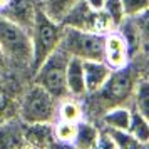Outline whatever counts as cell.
<instances>
[{"mask_svg":"<svg viewBox=\"0 0 149 149\" xmlns=\"http://www.w3.org/2000/svg\"><path fill=\"white\" fill-rule=\"evenodd\" d=\"M146 75V55H137L129 61L127 65L121 69H112L107 81L101 87L86 94L81 99L84 109V119H89L97 124L107 109L116 106H132V95L137 81Z\"/></svg>","mask_w":149,"mask_h":149,"instance_id":"cell-1","label":"cell"},{"mask_svg":"<svg viewBox=\"0 0 149 149\" xmlns=\"http://www.w3.org/2000/svg\"><path fill=\"white\" fill-rule=\"evenodd\" d=\"M0 49L5 54L10 70L27 75L32 79L30 62H32V45L30 35L25 29L19 27L12 20L0 14Z\"/></svg>","mask_w":149,"mask_h":149,"instance_id":"cell-2","label":"cell"},{"mask_svg":"<svg viewBox=\"0 0 149 149\" xmlns=\"http://www.w3.org/2000/svg\"><path fill=\"white\" fill-rule=\"evenodd\" d=\"M29 35H30V45H32L30 72L34 74L42 62L59 47L62 35V24L52 20L40 8V5H37L35 19Z\"/></svg>","mask_w":149,"mask_h":149,"instance_id":"cell-3","label":"cell"},{"mask_svg":"<svg viewBox=\"0 0 149 149\" xmlns=\"http://www.w3.org/2000/svg\"><path fill=\"white\" fill-rule=\"evenodd\" d=\"M69 57L70 55L67 52L57 47L32 74L30 82L45 89L57 101L69 97L67 86H65V67H67Z\"/></svg>","mask_w":149,"mask_h":149,"instance_id":"cell-4","label":"cell"},{"mask_svg":"<svg viewBox=\"0 0 149 149\" xmlns=\"http://www.w3.org/2000/svg\"><path fill=\"white\" fill-rule=\"evenodd\" d=\"M57 104L45 89L34 82L27 84L19 104V119L22 122H55L57 121Z\"/></svg>","mask_w":149,"mask_h":149,"instance_id":"cell-5","label":"cell"},{"mask_svg":"<svg viewBox=\"0 0 149 149\" xmlns=\"http://www.w3.org/2000/svg\"><path fill=\"white\" fill-rule=\"evenodd\" d=\"M59 49L81 61H104V35L62 25Z\"/></svg>","mask_w":149,"mask_h":149,"instance_id":"cell-6","label":"cell"},{"mask_svg":"<svg viewBox=\"0 0 149 149\" xmlns=\"http://www.w3.org/2000/svg\"><path fill=\"white\" fill-rule=\"evenodd\" d=\"M64 27H72L86 32L106 35L116 30L111 19L104 10H94L86 3V0H77L61 20Z\"/></svg>","mask_w":149,"mask_h":149,"instance_id":"cell-7","label":"cell"},{"mask_svg":"<svg viewBox=\"0 0 149 149\" xmlns=\"http://www.w3.org/2000/svg\"><path fill=\"white\" fill-rule=\"evenodd\" d=\"M27 82H30L27 75L14 70L0 74V124L19 116V104Z\"/></svg>","mask_w":149,"mask_h":149,"instance_id":"cell-8","label":"cell"},{"mask_svg":"<svg viewBox=\"0 0 149 149\" xmlns=\"http://www.w3.org/2000/svg\"><path fill=\"white\" fill-rule=\"evenodd\" d=\"M131 61L126 39L119 30H112L104 35V62L111 69H121Z\"/></svg>","mask_w":149,"mask_h":149,"instance_id":"cell-9","label":"cell"},{"mask_svg":"<svg viewBox=\"0 0 149 149\" xmlns=\"http://www.w3.org/2000/svg\"><path fill=\"white\" fill-rule=\"evenodd\" d=\"M37 5H39V0H7L5 7L0 10V14L5 19L17 24L19 27L30 32Z\"/></svg>","mask_w":149,"mask_h":149,"instance_id":"cell-10","label":"cell"},{"mask_svg":"<svg viewBox=\"0 0 149 149\" xmlns=\"http://www.w3.org/2000/svg\"><path fill=\"white\" fill-rule=\"evenodd\" d=\"M25 148H52L57 146L54 122H22Z\"/></svg>","mask_w":149,"mask_h":149,"instance_id":"cell-11","label":"cell"},{"mask_svg":"<svg viewBox=\"0 0 149 149\" xmlns=\"http://www.w3.org/2000/svg\"><path fill=\"white\" fill-rule=\"evenodd\" d=\"M82 67H84V84L87 94L97 91L112 72V69L104 61H82Z\"/></svg>","mask_w":149,"mask_h":149,"instance_id":"cell-12","label":"cell"},{"mask_svg":"<svg viewBox=\"0 0 149 149\" xmlns=\"http://www.w3.org/2000/svg\"><path fill=\"white\" fill-rule=\"evenodd\" d=\"M65 86L70 97L82 99L86 92V84H84V67L82 61L77 57H69L67 67H65Z\"/></svg>","mask_w":149,"mask_h":149,"instance_id":"cell-13","label":"cell"},{"mask_svg":"<svg viewBox=\"0 0 149 149\" xmlns=\"http://www.w3.org/2000/svg\"><path fill=\"white\" fill-rule=\"evenodd\" d=\"M15 148H25L22 134V121L19 119V116L0 124V149Z\"/></svg>","mask_w":149,"mask_h":149,"instance_id":"cell-14","label":"cell"},{"mask_svg":"<svg viewBox=\"0 0 149 149\" xmlns=\"http://www.w3.org/2000/svg\"><path fill=\"white\" fill-rule=\"evenodd\" d=\"M99 132H101V127L95 122L89 121V119H81L77 122V132H75V139L72 142V146L79 149L95 148L97 139H99Z\"/></svg>","mask_w":149,"mask_h":149,"instance_id":"cell-15","label":"cell"},{"mask_svg":"<svg viewBox=\"0 0 149 149\" xmlns=\"http://www.w3.org/2000/svg\"><path fill=\"white\" fill-rule=\"evenodd\" d=\"M129 121H131V107L116 106V107L107 109L99 117L97 126L99 127H109V129H127Z\"/></svg>","mask_w":149,"mask_h":149,"instance_id":"cell-16","label":"cell"},{"mask_svg":"<svg viewBox=\"0 0 149 149\" xmlns=\"http://www.w3.org/2000/svg\"><path fill=\"white\" fill-rule=\"evenodd\" d=\"M57 119L70 122H79L81 119H84V109H82L81 99H75L70 95L65 99H61L57 104Z\"/></svg>","mask_w":149,"mask_h":149,"instance_id":"cell-17","label":"cell"},{"mask_svg":"<svg viewBox=\"0 0 149 149\" xmlns=\"http://www.w3.org/2000/svg\"><path fill=\"white\" fill-rule=\"evenodd\" d=\"M149 117L141 114L137 109L131 107V121H129L127 131L134 136L137 141L146 148L149 144Z\"/></svg>","mask_w":149,"mask_h":149,"instance_id":"cell-18","label":"cell"},{"mask_svg":"<svg viewBox=\"0 0 149 149\" xmlns=\"http://www.w3.org/2000/svg\"><path fill=\"white\" fill-rule=\"evenodd\" d=\"M77 0H39V5L55 22H61Z\"/></svg>","mask_w":149,"mask_h":149,"instance_id":"cell-19","label":"cell"},{"mask_svg":"<svg viewBox=\"0 0 149 149\" xmlns=\"http://www.w3.org/2000/svg\"><path fill=\"white\" fill-rule=\"evenodd\" d=\"M131 107L137 109L141 114L149 117V82L146 75H142L137 81V84H136L134 95H132V106Z\"/></svg>","mask_w":149,"mask_h":149,"instance_id":"cell-20","label":"cell"},{"mask_svg":"<svg viewBox=\"0 0 149 149\" xmlns=\"http://www.w3.org/2000/svg\"><path fill=\"white\" fill-rule=\"evenodd\" d=\"M101 129L107 131L111 139L114 141L116 149H142L144 148L127 129H109V127H101Z\"/></svg>","mask_w":149,"mask_h":149,"instance_id":"cell-21","label":"cell"},{"mask_svg":"<svg viewBox=\"0 0 149 149\" xmlns=\"http://www.w3.org/2000/svg\"><path fill=\"white\" fill-rule=\"evenodd\" d=\"M75 132H77V122L59 121V119L54 122V136L57 144L72 146V142L75 139Z\"/></svg>","mask_w":149,"mask_h":149,"instance_id":"cell-22","label":"cell"},{"mask_svg":"<svg viewBox=\"0 0 149 149\" xmlns=\"http://www.w3.org/2000/svg\"><path fill=\"white\" fill-rule=\"evenodd\" d=\"M102 10L107 14V17L111 19L112 25H114V29L119 27L122 22H124V19H126V14H124L121 0H104Z\"/></svg>","mask_w":149,"mask_h":149,"instance_id":"cell-23","label":"cell"},{"mask_svg":"<svg viewBox=\"0 0 149 149\" xmlns=\"http://www.w3.org/2000/svg\"><path fill=\"white\" fill-rule=\"evenodd\" d=\"M121 2L126 17H136L142 12H148L149 7V0H121Z\"/></svg>","mask_w":149,"mask_h":149,"instance_id":"cell-24","label":"cell"},{"mask_svg":"<svg viewBox=\"0 0 149 149\" xmlns=\"http://www.w3.org/2000/svg\"><path fill=\"white\" fill-rule=\"evenodd\" d=\"M8 70H10V64H8L5 54H3V52H2V49H0V74L8 72Z\"/></svg>","mask_w":149,"mask_h":149,"instance_id":"cell-25","label":"cell"},{"mask_svg":"<svg viewBox=\"0 0 149 149\" xmlns=\"http://www.w3.org/2000/svg\"><path fill=\"white\" fill-rule=\"evenodd\" d=\"M86 3L94 10H102L104 7V0H86Z\"/></svg>","mask_w":149,"mask_h":149,"instance_id":"cell-26","label":"cell"},{"mask_svg":"<svg viewBox=\"0 0 149 149\" xmlns=\"http://www.w3.org/2000/svg\"><path fill=\"white\" fill-rule=\"evenodd\" d=\"M5 3H7V0H0V10L5 7Z\"/></svg>","mask_w":149,"mask_h":149,"instance_id":"cell-27","label":"cell"}]
</instances>
